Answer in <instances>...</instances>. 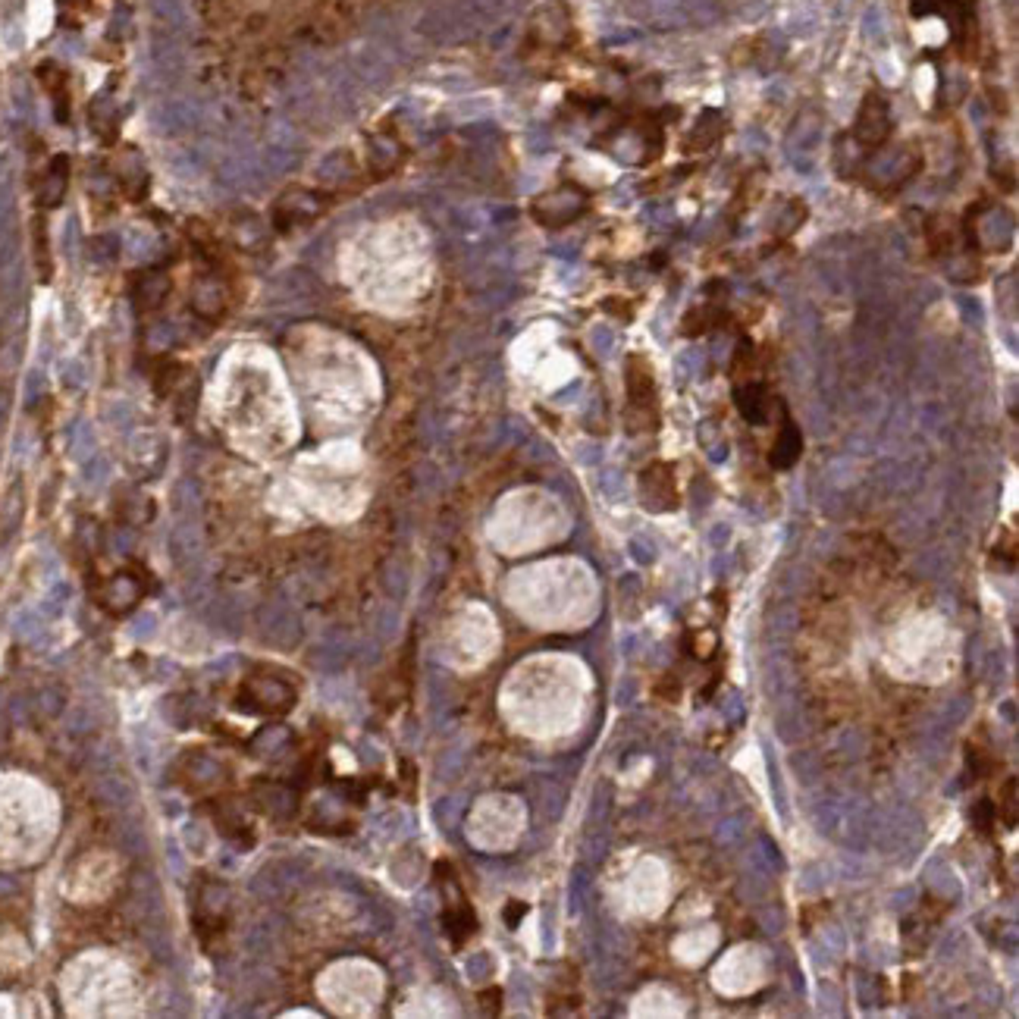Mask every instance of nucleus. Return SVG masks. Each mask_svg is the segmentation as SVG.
Listing matches in <instances>:
<instances>
[{
  "label": "nucleus",
  "mask_w": 1019,
  "mask_h": 1019,
  "mask_svg": "<svg viewBox=\"0 0 1019 1019\" xmlns=\"http://www.w3.org/2000/svg\"><path fill=\"white\" fill-rule=\"evenodd\" d=\"M718 323H724V311L706 305V308L687 311L684 327H681V330H684V336H703V333H709L712 327H718Z\"/></svg>",
  "instance_id": "obj_5"
},
{
  "label": "nucleus",
  "mask_w": 1019,
  "mask_h": 1019,
  "mask_svg": "<svg viewBox=\"0 0 1019 1019\" xmlns=\"http://www.w3.org/2000/svg\"><path fill=\"white\" fill-rule=\"evenodd\" d=\"M800 452H803V436H800V430H797V423L788 417V421H784V427L778 430L775 449H772V468L788 471L790 464L800 458Z\"/></svg>",
  "instance_id": "obj_4"
},
{
  "label": "nucleus",
  "mask_w": 1019,
  "mask_h": 1019,
  "mask_svg": "<svg viewBox=\"0 0 1019 1019\" xmlns=\"http://www.w3.org/2000/svg\"><path fill=\"white\" fill-rule=\"evenodd\" d=\"M994 815H1000L1006 828L1016 825V778H1006L1004 790H1000V806L994 809Z\"/></svg>",
  "instance_id": "obj_6"
},
{
  "label": "nucleus",
  "mask_w": 1019,
  "mask_h": 1019,
  "mask_svg": "<svg viewBox=\"0 0 1019 1019\" xmlns=\"http://www.w3.org/2000/svg\"><path fill=\"white\" fill-rule=\"evenodd\" d=\"M973 822H975V828H979L981 834L991 831V825H994V803L981 800L979 806L973 809Z\"/></svg>",
  "instance_id": "obj_7"
},
{
  "label": "nucleus",
  "mask_w": 1019,
  "mask_h": 1019,
  "mask_svg": "<svg viewBox=\"0 0 1019 1019\" xmlns=\"http://www.w3.org/2000/svg\"><path fill=\"white\" fill-rule=\"evenodd\" d=\"M640 499L649 512H674L678 508V480L674 468L665 462H653L640 474Z\"/></svg>",
  "instance_id": "obj_2"
},
{
  "label": "nucleus",
  "mask_w": 1019,
  "mask_h": 1019,
  "mask_svg": "<svg viewBox=\"0 0 1019 1019\" xmlns=\"http://www.w3.org/2000/svg\"><path fill=\"white\" fill-rule=\"evenodd\" d=\"M734 402H738L740 414H744L750 423H763L765 417H769V408H772V398H769L765 383H753V380L747 386H738Z\"/></svg>",
  "instance_id": "obj_3"
},
{
  "label": "nucleus",
  "mask_w": 1019,
  "mask_h": 1019,
  "mask_svg": "<svg viewBox=\"0 0 1019 1019\" xmlns=\"http://www.w3.org/2000/svg\"><path fill=\"white\" fill-rule=\"evenodd\" d=\"M527 913V904H518V900H512V906H508V913H505V923L512 925V929H518V923H521V916H524Z\"/></svg>",
  "instance_id": "obj_8"
},
{
  "label": "nucleus",
  "mask_w": 1019,
  "mask_h": 1019,
  "mask_svg": "<svg viewBox=\"0 0 1019 1019\" xmlns=\"http://www.w3.org/2000/svg\"><path fill=\"white\" fill-rule=\"evenodd\" d=\"M624 389H628L631 430H656L659 414V392H656V373L643 355H631L624 367Z\"/></svg>",
  "instance_id": "obj_1"
}]
</instances>
